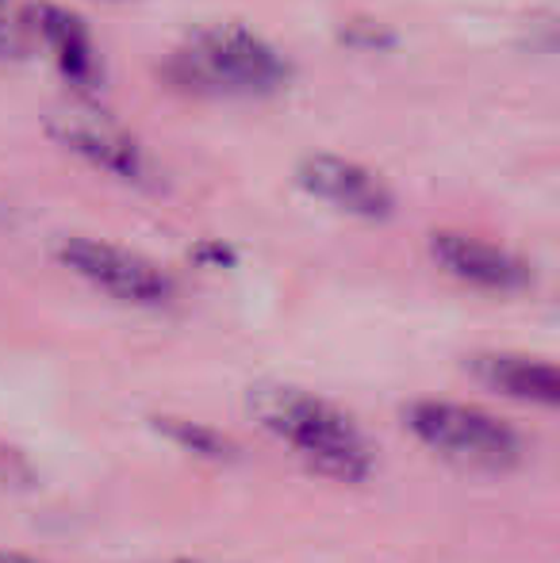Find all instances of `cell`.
Instances as JSON below:
<instances>
[{
	"label": "cell",
	"instance_id": "52a82bcc",
	"mask_svg": "<svg viewBox=\"0 0 560 563\" xmlns=\"http://www.w3.org/2000/svg\"><path fill=\"white\" fill-rule=\"evenodd\" d=\"M430 253L449 276L472 284V288L484 291H523L530 288L534 273L523 257H515L503 245H492L484 238L453 234V230H441L430 238Z\"/></svg>",
	"mask_w": 560,
	"mask_h": 563
},
{
	"label": "cell",
	"instance_id": "8992f818",
	"mask_svg": "<svg viewBox=\"0 0 560 563\" xmlns=\"http://www.w3.org/2000/svg\"><path fill=\"white\" fill-rule=\"evenodd\" d=\"M299 185L315 196V200L330 203V208L345 211L353 219H369V223H384L396 211V196L376 177L373 169L358 162H345L334 154H311L299 162L296 169Z\"/></svg>",
	"mask_w": 560,
	"mask_h": 563
},
{
	"label": "cell",
	"instance_id": "5b68a950",
	"mask_svg": "<svg viewBox=\"0 0 560 563\" xmlns=\"http://www.w3.org/2000/svg\"><path fill=\"white\" fill-rule=\"evenodd\" d=\"M58 261L89 280L92 288L108 291L112 299L139 307H157L173 299V280L154 265V261L139 257V253L123 250L112 242H97V238H66L58 245Z\"/></svg>",
	"mask_w": 560,
	"mask_h": 563
},
{
	"label": "cell",
	"instance_id": "8fae6325",
	"mask_svg": "<svg viewBox=\"0 0 560 563\" xmlns=\"http://www.w3.org/2000/svg\"><path fill=\"white\" fill-rule=\"evenodd\" d=\"M15 46H20V31H15L12 20H4V15H0V54L15 51Z\"/></svg>",
	"mask_w": 560,
	"mask_h": 563
},
{
	"label": "cell",
	"instance_id": "277c9868",
	"mask_svg": "<svg viewBox=\"0 0 560 563\" xmlns=\"http://www.w3.org/2000/svg\"><path fill=\"white\" fill-rule=\"evenodd\" d=\"M46 131L54 142L69 150V154L85 157L89 165L105 169L108 177L128 180V185H154V165H150L146 150L131 131H123L108 112L92 104H66L46 119Z\"/></svg>",
	"mask_w": 560,
	"mask_h": 563
},
{
	"label": "cell",
	"instance_id": "4fadbf2b",
	"mask_svg": "<svg viewBox=\"0 0 560 563\" xmlns=\"http://www.w3.org/2000/svg\"><path fill=\"white\" fill-rule=\"evenodd\" d=\"M169 563H204V560H169Z\"/></svg>",
	"mask_w": 560,
	"mask_h": 563
},
{
	"label": "cell",
	"instance_id": "7a4b0ae2",
	"mask_svg": "<svg viewBox=\"0 0 560 563\" xmlns=\"http://www.w3.org/2000/svg\"><path fill=\"white\" fill-rule=\"evenodd\" d=\"M288 62L239 23L196 31L169 62L173 81L204 97H270L288 85Z\"/></svg>",
	"mask_w": 560,
	"mask_h": 563
},
{
	"label": "cell",
	"instance_id": "9c48e42d",
	"mask_svg": "<svg viewBox=\"0 0 560 563\" xmlns=\"http://www.w3.org/2000/svg\"><path fill=\"white\" fill-rule=\"evenodd\" d=\"M39 31L46 35V43L54 46L58 54L62 69H66L74 81H89L97 74V58H92V46H89V35L85 27L74 20V15L58 12V8H39Z\"/></svg>",
	"mask_w": 560,
	"mask_h": 563
},
{
	"label": "cell",
	"instance_id": "30bf717a",
	"mask_svg": "<svg viewBox=\"0 0 560 563\" xmlns=\"http://www.w3.org/2000/svg\"><path fill=\"white\" fill-rule=\"evenodd\" d=\"M154 430L162 438H169L173 445L196 452V456H208V460H239V445L223 438V433L208 430V426H196L185 422V418H154Z\"/></svg>",
	"mask_w": 560,
	"mask_h": 563
},
{
	"label": "cell",
	"instance_id": "ba28073f",
	"mask_svg": "<svg viewBox=\"0 0 560 563\" xmlns=\"http://www.w3.org/2000/svg\"><path fill=\"white\" fill-rule=\"evenodd\" d=\"M469 372L487 391L538 402V407H549V410L560 402V372L549 361L510 356V353H480L469 361Z\"/></svg>",
	"mask_w": 560,
	"mask_h": 563
},
{
	"label": "cell",
	"instance_id": "3957f363",
	"mask_svg": "<svg viewBox=\"0 0 560 563\" xmlns=\"http://www.w3.org/2000/svg\"><path fill=\"white\" fill-rule=\"evenodd\" d=\"M404 426L449 464L507 472L526 456V441L503 418L453 399H415L404 407Z\"/></svg>",
	"mask_w": 560,
	"mask_h": 563
},
{
	"label": "cell",
	"instance_id": "7c38bea8",
	"mask_svg": "<svg viewBox=\"0 0 560 563\" xmlns=\"http://www.w3.org/2000/svg\"><path fill=\"white\" fill-rule=\"evenodd\" d=\"M0 563H39L35 556H28V552H12V549H0Z\"/></svg>",
	"mask_w": 560,
	"mask_h": 563
},
{
	"label": "cell",
	"instance_id": "6da1fadb",
	"mask_svg": "<svg viewBox=\"0 0 560 563\" xmlns=\"http://www.w3.org/2000/svg\"><path fill=\"white\" fill-rule=\"evenodd\" d=\"M246 410L262 430L284 441L311 472L338 483H361L373 475V441L345 410H338L322 395L265 379L246 391Z\"/></svg>",
	"mask_w": 560,
	"mask_h": 563
}]
</instances>
